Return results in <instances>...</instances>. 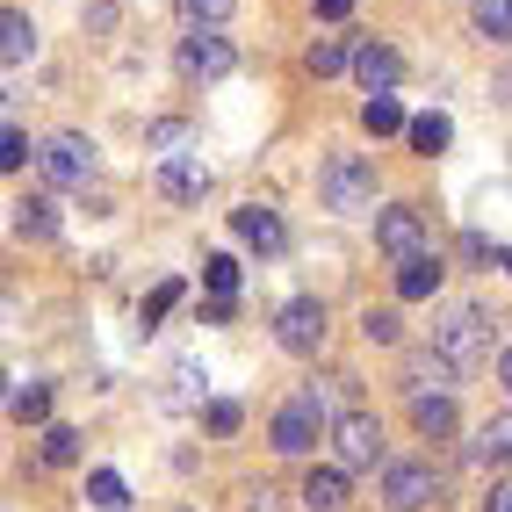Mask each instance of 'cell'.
Wrapping results in <instances>:
<instances>
[{"label":"cell","mask_w":512,"mask_h":512,"mask_svg":"<svg viewBox=\"0 0 512 512\" xmlns=\"http://www.w3.org/2000/svg\"><path fill=\"white\" fill-rule=\"evenodd\" d=\"M275 505H282L275 484H253V491H246V512H275Z\"/></svg>","instance_id":"cell-35"},{"label":"cell","mask_w":512,"mask_h":512,"mask_svg":"<svg viewBox=\"0 0 512 512\" xmlns=\"http://www.w3.org/2000/svg\"><path fill=\"white\" fill-rule=\"evenodd\" d=\"M29 58H37V22H29L22 8H8L0 15V65L15 73V65H29Z\"/></svg>","instance_id":"cell-13"},{"label":"cell","mask_w":512,"mask_h":512,"mask_svg":"<svg viewBox=\"0 0 512 512\" xmlns=\"http://www.w3.org/2000/svg\"><path fill=\"white\" fill-rule=\"evenodd\" d=\"M181 8V22H195V29H217L224 15H231V0H174Z\"/></svg>","instance_id":"cell-30"},{"label":"cell","mask_w":512,"mask_h":512,"mask_svg":"<svg viewBox=\"0 0 512 512\" xmlns=\"http://www.w3.org/2000/svg\"><path fill=\"white\" fill-rule=\"evenodd\" d=\"M303 505H311V512H339V505H347V469H311V476H303Z\"/></svg>","instance_id":"cell-19"},{"label":"cell","mask_w":512,"mask_h":512,"mask_svg":"<svg viewBox=\"0 0 512 512\" xmlns=\"http://www.w3.org/2000/svg\"><path fill=\"white\" fill-rule=\"evenodd\" d=\"M303 397H311V404H318V412H325L332 426L347 419V412H361V404H354V375H318V383L303 390Z\"/></svg>","instance_id":"cell-17"},{"label":"cell","mask_w":512,"mask_h":512,"mask_svg":"<svg viewBox=\"0 0 512 512\" xmlns=\"http://www.w3.org/2000/svg\"><path fill=\"white\" fill-rule=\"evenodd\" d=\"M181 138H188V123H174V116L152 123V145H181Z\"/></svg>","instance_id":"cell-37"},{"label":"cell","mask_w":512,"mask_h":512,"mask_svg":"<svg viewBox=\"0 0 512 512\" xmlns=\"http://www.w3.org/2000/svg\"><path fill=\"white\" fill-rule=\"evenodd\" d=\"M354 51H361V44H339V37H318V44H311V73H318V80H325V73H339V65H354Z\"/></svg>","instance_id":"cell-28"},{"label":"cell","mask_w":512,"mask_h":512,"mask_svg":"<svg viewBox=\"0 0 512 512\" xmlns=\"http://www.w3.org/2000/svg\"><path fill=\"white\" fill-rule=\"evenodd\" d=\"M80 462V433L73 426H44V469H73Z\"/></svg>","instance_id":"cell-24"},{"label":"cell","mask_w":512,"mask_h":512,"mask_svg":"<svg viewBox=\"0 0 512 512\" xmlns=\"http://www.w3.org/2000/svg\"><path fill=\"white\" fill-rule=\"evenodd\" d=\"M181 512H188V505H181Z\"/></svg>","instance_id":"cell-43"},{"label":"cell","mask_w":512,"mask_h":512,"mask_svg":"<svg viewBox=\"0 0 512 512\" xmlns=\"http://www.w3.org/2000/svg\"><path fill=\"white\" fill-rule=\"evenodd\" d=\"M361 130L368 138H397V130H412V116H404L397 94H375V101H361Z\"/></svg>","instance_id":"cell-18"},{"label":"cell","mask_w":512,"mask_h":512,"mask_svg":"<svg viewBox=\"0 0 512 512\" xmlns=\"http://www.w3.org/2000/svg\"><path fill=\"white\" fill-rule=\"evenodd\" d=\"M87 29H116V0H87Z\"/></svg>","instance_id":"cell-36"},{"label":"cell","mask_w":512,"mask_h":512,"mask_svg":"<svg viewBox=\"0 0 512 512\" xmlns=\"http://www.w3.org/2000/svg\"><path fill=\"white\" fill-rule=\"evenodd\" d=\"M361 332L375 339V347H397V339H404V325H397V311H368V318H361Z\"/></svg>","instance_id":"cell-33"},{"label":"cell","mask_w":512,"mask_h":512,"mask_svg":"<svg viewBox=\"0 0 512 512\" xmlns=\"http://www.w3.org/2000/svg\"><path fill=\"white\" fill-rule=\"evenodd\" d=\"M375 246H383L397 267L426 253V217L412 210V202H390V210H375Z\"/></svg>","instance_id":"cell-4"},{"label":"cell","mask_w":512,"mask_h":512,"mask_svg":"<svg viewBox=\"0 0 512 512\" xmlns=\"http://www.w3.org/2000/svg\"><path fill=\"white\" fill-rule=\"evenodd\" d=\"M275 339H282V354H318L325 347V303L318 296H296L275 311Z\"/></svg>","instance_id":"cell-5"},{"label":"cell","mask_w":512,"mask_h":512,"mask_svg":"<svg viewBox=\"0 0 512 512\" xmlns=\"http://www.w3.org/2000/svg\"><path fill=\"white\" fill-rule=\"evenodd\" d=\"M318 15H325V22H347V15H354V0H318Z\"/></svg>","instance_id":"cell-38"},{"label":"cell","mask_w":512,"mask_h":512,"mask_svg":"<svg viewBox=\"0 0 512 512\" xmlns=\"http://www.w3.org/2000/svg\"><path fill=\"white\" fill-rule=\"evenodd\" d=\"M318 195H325V210H368V202H375V159H361V152L325 159Z\"/></svg>","instance_id":"cell-2"},{"label":"cell","mask_w":512,"mask_h":512,"mask_svg":"<svg viewBox=\"0 0 512 512\" xmlns=\"http://www.w3.org/2000/svg\"><path fill=\"white\" fill-rule=\"evenodd\" d=\"M231 231H238V238H246V246H253V253H282V238H289V231H282V217H275V210H267V202H246V210H238V217H231Z\"/></svg>","instance_id":"cell-12"},{"label":"cell","mask_w":512,"mask_h":512,"mask_svg":"<svg viewBox=\"0 0 512 512\" xmlns=\"http://www.w3.org/2000/svg\"><path fill=\"white\" fill-rule=\"evenodd\" d=\"M174 303H181V282H159V289L145 296V325H159L166 311H174Z\"/></svg>","instance_id":"cell-34"},{"label":"cell","mask_w":512,"mask_h":512,"mask_svg":"<svg viewBox=\"0 0 512 512\" xmlns=\"http://www.w3.org/2000/svg\"><path fill=\"white\" fill-rule=\"evenodd\" d=\"M8 412H15L22 426H37V419H51V390H44V383H22V390L8 397Z\"/></svg>","instance_id":"cell-27"},{"label":"cell","mask_w":512,"mask_h":512,"mask_svg":"<svg viewBox=\"0 0 512 512\" xmlns=\"http://www.w3.org/2000/svg\"><path fill=\"white\" fill-rule=\"evenodd\" d=\"M15 231H22V238H51V231H58V202H51V195H22V202H15Z\"/></svg>","instance_id":"cell-20"},{"label":"cell","mask_w":512,"mask_h":512,"mask_svg":"<svg viewBox=\"0 0 512 512\" xmlns=\"http://www.w3.org/2000/svg\"><path fill=\"white\" fill-rule=\"evenodd\" d=\"M412 426H419L426 440H448V433H455V397H448V390L412 397Z\"/></svg>","instance_id":"cell-16"},{"label":"cell","mask_w":512,"mask_h":512,"mask_svg":"<svg viewBox=\"0 0 512 512\" xmlns=\"http://www.w3.org/2000/svg\"><path fill=\"white\" fill-rule=\"evenodd\" d=\"M354 80L368 87V101H375V94H397V80H404V58H397L390 44H361V51H354Z\"/></svg>","instance_id":"cell-11"},{"label":"cell","mask_w":512,"mask_h":512,"mask_svg":"<svg viewBox=\"0 0 512 512\" xmlns=\"http://www.w3.org/2000/svg\"><path fill=\"white\" fill-rule=\"evenodd\" d=\"M498 383H505V390H512V347H505V354H498Z\"/></svg>","instance_id":"cell-40"},{"label":"cell","mask_w":512,"mask_h":512,"mask_svg":"<svg viewBox=\"0 0 512 512\" xmlns=\"http://www.w3.org/2000/svg\"><path fill=\"white\" fill-rule=\"evenodd\" d=\"M332 448H339V469H375L383 462V426H375L368 412H347L332 426Z\"/></svg>","instance_id":"cell-8"},{"label":"cell","mask_w":512,"mask_h":512,"mask_svg":"<svg viewBox=\"0 0 512 512\" xmlns=\"http://www.w3.org/2000/svg\"><path fill=\"white\" fill-rule=\"evenodd\" d=\"M29 159H37V152H29V138H22L15 123H8V130H0V166H8V174H22Z\"/></svg>","instance_id":"cell-32"},{"label":"cell","mask_w":512,"mask_h":512,"mask_svg":"<svg viewBox=\"0 0 512 512\" xmlns=\"http://www.w3.org/2000/svg\"><path fill=\"white\" fill-rule=\"evenodd\" d=\"M498 94H505V101H512V65H505V73H498Z\"/></svg>","instance_id":"cell-41"},{"label":"cell","mask_w":512,"mask_h":512,"mask_svg":"<svg viewBox=\"0 0 512 512\" xmlns=\"http://www.w3.org/2000/svg\"><path fill=\"white\" fill-rule=\"evenodd\" d=\"M231 65H238V51L217 37V29H195V37L181 44V73H188V80H224Z\"/></svg>","instance_id":"cell-10"},{"label":"cell","mask_w":512,"mask_h":512,"mask_svg":"<svg viewBox=\"0 0 512 512\" xmlns=\"http://www.w3.org/2000/svg\"><path fill=\"white\" fill-rule=\"evenodd\" d=\"M498 267H505V275H512V246H505V253H498Z\"/></svg>","instance_id":"cell-42"},{"label":"cell","mask_w":512,"mask_h":512,"mask_svg":"<svg viewBox=\"0 0 512 512\" xmlns=\"http://www.w3.org/2000/svg\"><path fill=\"white\" fill-rule=\"evenodd\" d=\"M404 138H412V152H448V138H455V123L440 116V109H426V116H412V130H404Z\"/></svg>","instance_id":"cell-21"},{"label":"cell","mask_w":512,"mask_h":512,"mask_svg":"<svg viewBox=\"0 0 512 512\" xmlns=\"http://www.w3.org/2000/svg\"><path fill=\"white\" fill-rule=\"evenodd\" d=\"M455 375H462V368H455L448 354H440V347H426V354L404 361V383H412V397H426V383H433V390H448Z\"/></svg>","instance_id":"cell-14"},{"label":"cell","mask_w":512,"mask_h":512,"mask_svg":"<svg viewBox=\"0 0 512 512\" xmlns=\"http://www.w3.org/2000/svg\"><path fill=\"white\" fill-rule=\"evenodd\" d=\"M440 275H448V267H440L433 253L404 260V267H397V296H404V303H426V296H440Z\"/></svg>","instance_id":"cell-15"},{"label":"cell","mask_w":512,"mask_h":512,"mask_svg":"<svg viewBox=\"0 0 512 512\" xmlns=\"http://www.w3.org/2000/svg\"><path fill=\"white\" fill-rule=\"evenodd\" d=\"M491 339H498V325H491V311H476V303H455V311L433 325V347L448 354L455 368H476V361H491Z\"/></svg>","instance_id":"cell-1"},{"label":"cell","mask_w":512,"mask_h":512,"mask_svg":"<svg viewBox=\"0 0 512 512\" xmlns=\"http://www.w3.org/2000/svg\"><path fill=\"white\" fill-rule=\"evenodd\" d=\"M325 433H332V419L318 412L311 397H296V404H282V412H275V448H282V455H311Z\"/></svg>","instance_id":"cell-6"},{"label":"cell","mask_w":512,"mask_h":512,"mask_svg":"<svg viewBox=\"0 0 512 512\" xmlns=\"http://www.w3.org/2000/svg\"><path fill=\"white\" fill-rule=\"evenodd\" d=\"M202 383H210V375L195 361H174V404H202Z\"/></svg>","instance_id":"cell-31"},{"label":"cell","mask_w":512,"mask_h":512,"mask_svg":"<svg viewBox=\"0 0 512 512\" xmlns=\"http://www.w3.org/2000/svg\"><path fill=\"white\" fill-rule=\"evenodd\" d=\"M383 498H390V512H419V505H433V498H440L433 462H390V469H383Z\"/></svg>","instance_id":"cell-7"},{"label":"cell","mask_w":512,"mask_h":512,"mask_svg":"<svg viewBox=\"0 0 512 512\" xmlns=\"http://www.w3.org/2000/svg\"><path fill=\"white\" fill-rule=\"evenodd\" d=\"M202 282H210L217 303H231V296H238V260H231V253H210V260H202Z\"/></svg>","instance_id":"cell-26"},{"label":"cell","mask_w":512,"mask_h":512,"mask_svg":"<svg viewBox=\"0 0 512 512\" xmlns=\"http://www.w3.org/2000/svg\"><path fill=\"white\" fill-rule=\"evenodd\" d=\"M87 498H94L101 512H123V505H130V484H123L116 469H94V476H87Z\"/></svg>","instance_id":"cell-25"},{"label":"cell","mask_w":512,"mask_h":512,"mask_svg":"<svg viewBox=\"0 0 512 512\" xmlns=\"http://www.w3.org/2000/svg\"><path fill=\"white\" fill-rule=\"evenodd\" d=\"M469 22H476V37L512 44V0H476V8H469Z\"/></svg>","instance_id":"cell-22"},{"label":"cell","mask_w":512,"mask_h":512,"mask_svg":"<svg viewBox=\"0 0 512 512\" xmlns=\"http://www.w3.org/2000/svg\"><path fill=\"white\" fill-rule=\"evenodd\" d=\"M159 195L166 202H202V195H210V159H202V152H166Z\"/></svg>","instance_id":"cell-9"},{"label":"cell","mask_w":512,"mask_h":512,"mask_svg":"<svg viewBox=\"0 0 512 512\" xmlns=\"http://www.w3.org/2000/svg\"><path fill=\"white\" fill-rule=\"evenodd\" d=\"M202 426H210L217 440H231L238 426H246V412H238V404H231V397H210V404H202Z\"/></svg>","instance_id":"cell-29"},{"label":"cell","mask_w":512,"mask_h":512,"mask_svg":"<svg viewBox=\"0 0 512 512\" xmlns=\"http://www.w3.org/2000/svg\"><path fill=\"white\" fill-rule=\"evenodd\" d=\"M484 512H512V484H498V491L484 498Z\"/></svg>","instance_id":"cell-39"},{"label":"cell","mask_w":512,"mask_h":512,"mask_svg":"<svg viewBox=\"0 0 512 512\" xmlns=\"http://www.w3.org/2000/svg\"><path fill=\"white\" fill-rule=\"evenodd\" d=\"M476 455H484V462H512V412L484 419V433H476Z\"/></svg>","instance_id":"cell-23"},{"label":"cell","mask_w":512,"mask_h":512,"mask_svg":"<svg viewBox=\"0 0 512 512\" xmlns=\"http://www.w3.org/2000/svg\"><path fill=\"white\" fill-rule=\"evenodd\" d=\"M37 174H44L51 188H87V174H94V145L73 138V130H65V138H44V145H37Z\"/></svg>","instance_id":"cell-3"}]
</instances>
